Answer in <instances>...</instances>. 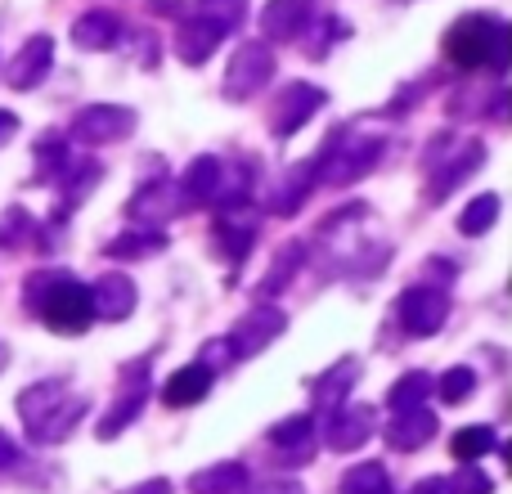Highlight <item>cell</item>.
I'll use <instances>...</instances> for the list:
<instances>
[{"label":"cell","instance_id":"f546056e","mask_svg":"<svg viewBox=\"0 0 512 494\" xmlns=\"http://www.w3.org/2000/svg\"><path fill=\"white\" fill-rule=\"evenodd\" d=\"M216 239H221V247L230 252V261L239 265L243 256L252 252V243H256V225L252 221H239L234 212H225L221 221H216Z\"/></svg>","mask_w":512,"mask_h":494},{"label":"cell","instance_id":"30bf717a","mask_svg":"<svg viewBox=\"0 0 512 494\" xmlns=\"http://www.w3.org/2000/svg\"><path fill=\"white\" fill-rule=\"evenodd\" d=\"M378 432V409L373 405H337L328 409V423H324V445L337 454H351L360 445H369V436Z\"/></svg>","mask_w":512,"mask_h":494},{"label":"cell","instance_id":"ab89813d","mask_svg":"<svg viewBox=\"0 0 512 494\" xmlns=\"http://www.w3.org/2000/svg\"><path fill=\"white\" fill-rule=\"evenodd\" d=\"M239 494H301V481L279 477V481H248Z\"/></svg>","mask_w":512,"mask_h":494},{"label":"cell","instance_id":"8992f818","mask_svg":"<svg viewBox=\"0 0 512 494\" xmlns=\"http://www.w3.org/2000/svg\"><path fill=\"white\" fill-rule=\"evenodd\" d=\"M185 207L189 203H185V194H180V185H171L167 171H158V180H153V185L135 189V198L126 203V216H131L140 230H162V225L176 221Z\"/></svg>","mask_w":512,"mask_h":494},{"label":"cell","instance_id":"d590c367","mask_svg":"<svg viewBox=\"0 0 512 494\" xmlns=\"http://www.w3.org/2000/svg\"><path fill=\"white\" fill-rule=\"evenodd\" d=\"M441 494H495V477H486L477 463H463V472L441 477Z\"/></svg>","mask_w":512,"mask_h":494},{"label":"cell","instance_id":"3957f363","mask_svg":"<svg viewBox=\"0 0 512 494\" xmlns=\"http://www.w3.org/2000/svg\"><path fill=\"white\" fill-rule=\"evenodd\" d=\"M508 50H512V32L504 18L490 14H468L445 32V59L454 68H508Z\"/></svg>","mask_w":512,"mask_h":494},{"label":"cell","instance_id":"d6a6232c","mask_svg":"<svg viewBox=\"0 0 512 494\" xmlns=\"http://www.w3.org/2000/svg\"><path fill=\"white\" fill-rule=\"evenodd\" d=\"M342 494H391V477L382 463H360V468H351L342 477Z\"/></svg>","mask_w":512,"mask_h":494},{"label":"cell","instance_id":"60d3db41","mask_svg":"<svg viewBox=\"0 0 512 494\" xmlns=\"http://www.w3.org/2000/svg\"><path fill=\"white\" fill-rule=\"evenodd\" d=\"M14 459H18V445L9 441V432H5V427H0V472H5Z\"/></svg>","mask_w":512,"mask_h":494},{"label":"cell","instance_id":"e0dca14e","mask_svg":"<svg viewBox=\"0 0 512 494\" xmlns=\"http://www.w3.org/2000/svg\"><path fill=\"white\" fill-rule=\"evenodd\" d=\"M436 427H441V423H436V414H432V409H423V405H418V409H405V414H396V418H391V423L382 427V436H387V445H391V450H400V454H414V450H423V445L432 441V436H436Z\"/></svg>","mask_w":512,"mask_h":494},{"label":"cell","instance_id":"ffe728a7","mask_svg":"<svg viewBox=\"0 0 512 494\" xmlns=\"http://www.w3.org/2000/svg\"><path fill=\"white\" fill-rule=\"evenodd\" d=\"M225 27H216V23H207V18H194L189 14V23L180 27V36H176V50H180V59L189 63V68H203L207 59L216 54V45L225 41Z\"/></svg>","mask_w":512,"mask_h":494},{"label":"cell","instance_id":"2e32d148","mask_svg":"<svg viewBox=\"0 0 512 494\" xmlns=\"http://www.w3.org/2000/svg\"><path fill=\"white\" fill-rule=\"evenodd\" d=\"M50 63H54V41L50 36H27L23 50L9 59L5 81L14 90H36L45 81V72H50Z\"/></svg>","mask_w":512,"mask_h":494},{"label":"cell","instance_id":"ac0fdd59","mask_svg":"<svg viewBox=\"0 0 512 494\" xmlns=\"http://www.w3.org/2000/svg\"><path fill=\"white\" fill-rule=\"evenodd\" d=\"M360 382V360L355 355H346V360H337L328 373H319L315 382H310V400H315V409H337L346 405V396H351V387Z\"/></svg>","mask_w":512,"mask_h":494},{"label":"cell","instance_id":"6da1fadb","mask_svg":"<svg viewBox=\"0 0 512 494\" xmlns=\"http://www.w3.org/2000/svg\"><path fill=\"white\" fill-rule=\"evenodd\" d=\"M18 418H23V432L32 445H59L86 418V400L72 396L63 378H45L18 391Z\"/></svg>","mask_w":512,"mask_h":494},{"label":"cell","instance_id":"836d02e7","mask_svg":"<svg viewBox=\"0 0 512 494\" xmlns=\"http://www.w3.org/2000/svg\"><path fill=\"white\" fill-rule=\"evenodd\" d=\"M194 18H207V23L225 27V32H234V27L248 18V0H198L194 5Z\"/></svg>","mask_w":512,"mask_h":494},{"label":"cell","instance_id":"f1b7e54d","mask_svg":"<svg viewBox=\"0 0 512 494\" xmlns=\"http://www.w3.org/2000/svg\"><path fill=\"white\" fill-rule=\"evenodd\" d=\"M68 162H72V149L59 131L36 140V180H59L63 171H68Z\"/></svg>","mask_w":512,"mask_h":494},{"label":"cell","instance_id":"d6986e66","mask_svg":"<svg viewBox=\"0 0 512 494\" xmlns=\"http://www.w3.org/2000/svg\"><path fill=\"white\" fill-rule=\"evenodd\" d=\"M310 23V5L306 0H270L261 9V32L265 41H297Z\"/></svg>","mask_w":512,"mask_h":494},{"label":"cell","instance_id":"f35d334b","mask_svg":"<svg viewBox=\"0 0 512 494\" xmlns=\"http://www.w3.org/2000/svg\"><path fill=\"white\" fill-rule=\"evenodd\" d=\"M198 364H203V369H230V364H234V351H230V342H225V337H212V342H207L203 346V360H198Z\"/></svg>","mask_w":512,"mask_h":494},{"label":"cell","instance_id":"4316f807","mask_svg":"<svg viewBox=\"0 0 512 494\" xmlns=\"http://www.w3.org/2000/svg\"><path fill=\"white\" fill-rule=\"evenodd\" d=\"M162 247H167V234H158V230H122L117 239L104 243V256L108 261H135V256L162 252Z\"/></svg>","mask_w":512,"mask_h":494},{"label":"cell","instance_id":"603a6c76","mask_svg":"<svg viewBox=\"0 0 512 494\" xmlns=\"http://www.w3.org/2000/svg\"><path fill=\"white\" fill-rule=\"evenodd\" d=\"M301 261H306V243H283L279 252H274V261H270V270H265V279L256 283V301H270V297H279L283 288H288L292 279H297V270H301Z\"/></svg>","mask_w":512,"mask_h":494},{"label":"cell","instance_id":"7a4b0ae2","mask_svg":"<svg viewBox=\"0 0 512 494\" xmlns=\"http://www.w3.org/2000/svg\"><path fill=\"white\" fill-rule=\"evenodd\" d=\"M23 297H27V310H32L41 324H50L54 333H86V328L95 324L90 283L72 279V274H59V270L32 274Z\"/></svg>","mask_w":512,"mask_h":494},{"label":"cell","instance_id":"5bb4252c","mask_svg":"<svg viewBox=\"0 0 512 494\" xmlns=\"http://www.w3.org/2000/svg\"><path fill=\"white\" fill-rule=\"evenodd\" d=\"M310 185H315V158H306L301 167L283 171V176L261 194V207L270 216H297L301 203L310 198Z\"/></svg>","mask_w":512,"mask_h":494},{"label":"cell","instance_id":"e575fe53","mask_svg":"<svg viewBox=\"0 0 512 494\" xmlns=\"http://www.w3.org/2000/svg\"><path fill=\"white\" fill-rule=\"evenodd\" d=\"M472 387H477V369H468V364H454L450 373H441V382H432V391L445 405H463L472 396Z\"/></svg>","mask_w":512,"mask_h":494},{"label":"cell","instance_id":"44dd1931","mask_svg":"<svg viewBox=\"0 0 512 494\" xmlns=\"http://www.w3.org/2000/svg\"><path fill=\"white\" fill-rule=\"evenodd\" d=\"M212 382H216L212 369H203V364H185V369H176L167 378V387H162V400H167L171 409H189V405H198V400L212 391Z\"/></svg>","mask_w":512,"mask_h":494},{"label":"cell","instance_id":"b9f144b4","mask_svg":"<svg viewBox=\"0 0 512 494\" xmlns=\"http://www.w3.org/2000/svg\"><path fill=\"white\" fill-rule=\"evenodd\" d=\"M14 135H18V117L9 108H0V144H9Z\"/></svg>","mask_w":512,"mask_h":494},{"label":"cell","instance_id":"cb8c5ba5","mask_svg":"<svg viewBox=\"0 0 512 494\" xmlns=\"http://www.w3.org/2000/svg\"><path fill=\"white\" fill-rule=\"evenodd\" d=\"M122 36V23H117V14H108V9H86V14L72 23V41H77V50H108V45Z\"/></svg>","mask_w":512,"mask_h":494},{"label":"cell","instance_id":"4fadbf2b","mask_svg":"<svg viewBox=\"0 0 512 494\" xmlns=\"http://www.w3.org/2000/svg\"><path fill=\"white\" fill-rule=\"evenodd\" d=\"M135 301H140V288H135V279L131 274H122V270H108V274H99V279L90 283V306H95V319H108V324L131 319Z\"/></svg>","mask_w":512,"mask_h":494},{"label":"cell","instance_id":"484cf974","mask_svg":"<svg viewBox=\"0 0 512 494\" xmlns=\"http://www.w3.org/2000/svg\"><path fill=\"white\" fill-rule=\"evenodd\" d=\"M495 450H499V432L495 427H486V423L459 427V432L450 436V454L459 463H477V459H486V454H495Z\"/></svg>","mask_w":512,"mask_h":494},{"label":"cell","instance_id":"ee69618b","mask_svg":"<svg viewBox=\"0 0 512 494\" xmlns=\"http://www.w3.org/2000/svg\"><path fill=\"white\" fill-rule=\"evenodd\" d=\"M409 494H441V477H427V481H418Z\"/></svg>","mask_w":512,"mask_h":494},{"label":"cell","instance_id":"8d00e7d4","mask_svg":"<svg viewBox=\"0 0 512 494\" xmlns=\"http://www.w3.org/2000/svg\"><path fill=\"white\" fill-rule=\"evenodd\" d=\"M32 230H36V221L23 212V207H9L5 216H0V247H18V243H27L32 239Z\"/></svg>","mask_w":512,"mask_h":494},{"label":"cell","instance_id":"83f0119b","mask_svg":"<svg viewBox=\"0 0 512 494\" xmlns=\"http://www.w3.org/2000/svg\"><path fill=\"white\" fill-rule=\"evenodd\" d=\"M144 405H149V387H135L131 396L117 400V405L108 409L104 418H99V423H95V436H99V441H113V436H122L126 427H131L135 418H140V409H144Z\"/></svg>","mask_w":512,"mask_h":494},{"label":"cell","instance_id":"1f68e13d","mask_svg":"<svg viewBox=\"0 0 512 494\" xmlns=\"http://www.w3.org/2000/svg\"><path fill=\"white\" fill-rule=\"evenodd\" d=\"M427 396H432V378H427L423 369H414V373H405L400 382H391V391H387V409L405 414V409H418V405H423Z\"/></svg>","mask_w":512,"mask_h":494},{"label":"cell","instance_id":"52a82bcc","mask_svg":"<svg viewBox=\"0 0 512 494\" xmlns=\"http://www.w3.org/2000/svg\"><path fill=\"white\" fill-rule=\"evenodd\" d=\"M131 131H135V108H126V104H86L72 117V140L90 144V149L126 140Z\"/></svg>","mask_w":512,"mask_h":494},{"label":"cell","instance_id":"9a60e30c","mask_svg":"<svg viewBox=\"0 0 512 494\" xmlns=\"http://www.w3.org/2000/svg\"><path fill=\"white\" fill-rule=\"evenodd\" d=\"M310 432H315V414H292V418H283V423H274L265 441L274 445V454H279L283 463L306 468V463L315 459V436Z\"/></svg>","mask_w":512,"mask_h":494},{"label":"cell","instance_id":"7c38bea8","mask_svg":"<svg viewBox=\"0 0 512 494\" xmlns=\"http://www.w3.org/2000/svg\"><path fill=\"white\" fill-rule=\"evenodd\" d=\"M436 162H441V171L427 180V203H445V198H450V189L463 185V180H468L472 171L486 162V144H481V140H463L459 153H450V158H432V162H427V171H432Z\"/></svg>","mask_w":512,"mask_h":494},{"label":"cell","instance_id":"8fae6325","mask_svg":"<svg viewBox=\"0 0 512 494\" xmlns=\"http://www.w3.org/2000/svg\"><path fill=\"white\" fill-rule=\"evenodd\" d=\"M324 104H328V95L319 86H310V81H292L270 108V131L279 135V140H288V135H297Z\"/></svg>","mask_w":512,"mask_h":494},{"label":"cell","instance_id":"5b68a950","mask_svg":"<svg viewBox=\"0 0 512 494\" xmlns=\"http://www.w3.org/2000/svg\"><path fill=\"white\" fill-rule=\"evenodd\" d=\"M270 77H274V50L265 41H248L234 50L221 90L230 104H248L252 95H261V86H270Z\"/></svg>","mask_w":512,"mask_h":494},{"label":"cell","instance_id":"ba28073f","mask_svg":"<svg viewBox=\"0 0 512 494\" xmlns=\"http://www.w3.org/2000/svg\"><path fill=\"white\" fill-rule=\"evenodd\" d=\"M396 319L409 337H432L441 333V324L450 319V297L441 288H405L396 301Z\"/></svg>","mask_w":512,"mask_h":494},{"label":"cell","instance_id":"7402d4cb","mask_svg":"<svg viewBox=\"0 0 512 494\" xmlns=\"http://www.w3.org/2000/svg\"><path fill=\"white\" fill-rule=\"evenodd\" d=\"M221 171H225V162L212 158V153H203V158L189 162L185 176H180V194H185V203H189V207L212 203L216 189H221Z\"/></svg>","mask_w":512,"mask_h":494},{"label":"cell","instance_id":"277c9868","mask_svg":"<svg viewBox=\"0 0 512 494\" xmlns=\"http://www.w3.org/2000/svg\"><path fill=\"white\" fill-rule=\"evenodd\" d=\"M378 153H382V140L378 135H360L351 126L328 135V144L315 153V185H328V189H346L355 185L360 176H369L378 167Z\"/></svg>","mask_w":512,"mask_h":494},{"label":"cell","instance_id":"74e56055","mask_svg":"<svg viewBox=\"0 0 512 494\" xmlns=\"http://www.w3.org/2000/svg\"><path fill=\"white\" fill-rule=\"evenodd\" d=\"M342 36H346V23H342V18H324V23H319V36L310 41V54H315V59H324L328 45L342 41Z\"/></svg>","mask_w":512,"mask_h":494},{"label":"cell","instance_id":"f6af8a7d","mask_svg":"<svg viewBox=\"0 0 512 494\" xmlns=\"http://www.w3.org/2000/svg\"><path fill=\"white\" fill-rule=\"evenodd\" d=\"M5 364H9V346H0V369H5Z\"/></svg>","mask_w":512,"mask_h":494},{"label":"cell","instance_id":"7bdbcfd3","mask_svg":"<svg viewBox=\"0 0 512 494\" xmlns=\"http://www.w3.org/2000/svg\"><path fill=\"white\" fill-rule=\"evenodd\" d=\"M126 494H171V481H144V486H135V490H126Z\"/></svg>","mask_w":512,"mask_h":494},{"label":"cell","instance_id":"4dcf8cb0","mask_svg":"<svg viewBox=\"0 0 512 494\" xmlns=\"http://www.w3.org/2000/svg\"><path fill=\"white\" fill-rule=\"evenodd\" d=\"M499 212H504V203H499V194H477L468 207H463V216H459V230L468 234V239H477V234L495 230Z\"/></svg>","mask_w":512,"mask_h":494},{"label":"cell","instance_id":"9c48e42d","mask_svg":"<svg viewBox=\"0 0 512 494\" xmlns=\"http://www.w3.org/2000/svg\"><path fill=\"white\" fill-rule=\"evenodd\" d=\"M283 328H288V315H283L279 306H270V301H256L248 315L230 328V337H225V342H230L234 360H248V355H256L261 346H270Z\"/></svg>","mask_w":512,"mask_h":494},{"label":"cell","instance_id":"d4e9b609","mask_svg":"<svg viewBox=\"0 0 512 494\" xmlns=\"http://www.w3.org/2000/svg\"><path fill=\"white\" fill-rule=\"evenodd\" d=\"M248 481H252L248 468L230 459V463H212V468L194 472V477H189V494H239Z\"/></svg>","mask_w":512,"mask_h":494}]
</instances>
